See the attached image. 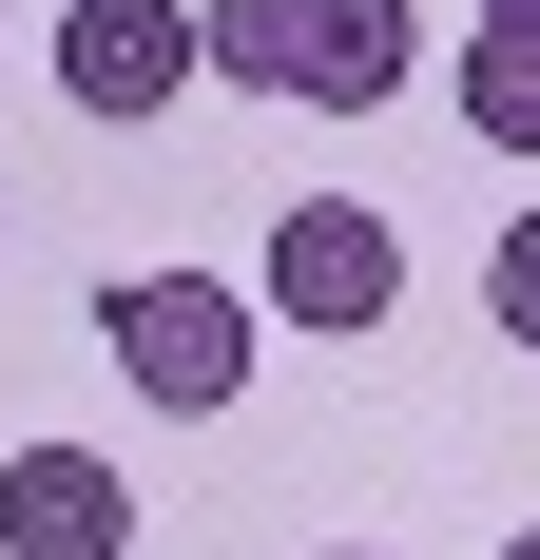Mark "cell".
Instances as JSON below:
<instances>
[{"instance_id": "6da1fadb", "label": "cell", "mask_w": 540, "mask_h": 560, "mask_svg": "<svg viewBox=\"0 0 540 560\" xmlns=\"http://www.w3.org/2000/svg\"><path fill=\"white\" fill-rule=\"evenodd\" d=\"M97 348L136 368V406L213 425V406L251 387V348H270V290H232V271H116L97 290Z\"/></svg>"}, {"instance_id": "7a4b0ae2", "label": "cell", "mask_w": 540, "mask_h": 560, "mask_svg": "<svg viewBox=\"0 0 540 560\" xmlns=\"http://www.w3.org/2000/svg\"><path fill=\"white\" fill-rule=\"evenodd\" d=\"M251 290L290 329H386V310H406V232H386L367 194H290L270 252H251Z\"/></svg>"}, {"instance_id": "3957f363", "label": "cell", "mask_w": 540, "mask_h": 560, "mask_svg": "<svg viewBox=\"0 0 540 560\" xmlns=\"http://www.w3.org/2000/svg\"><path fill=\"white\" fill-rule=\"evenodd\" d=\"M193 78H213V20L193 0H78L58 20V97L78 116H174Z\"/></svg>"}, {"instance_id": "277c9868", "label": "cell", "mask_w": 540, "mask_h": 560, "mask_svg": "<svg viewBox=\"0 0 540 560\" xmlns=\"http://www.w3.org/2000/svg\"><path fill=\"white\" fill-rule=\"evenodd\" d=\"M425 58V0H290V97L309 116H386Z\"/></svg>"}, {"instance_id": "5b68a950", "label": "cell", "mask_w": 540, "mask_h": 560, "mask_svg": "<svg viewBox=\"0 0 540 560\" xmlns=\"http://www.w3.org/2000/svg\"><path fill=\"white\" fill-rule=\"evenodd\" d=\"M136 541V483L97 445H20L0 464V560H116Z\"/></svg>"}, {"instance_id": "8992f818", "label": "cell", "mask_w": 540, "mask_h": 560, "mask_svg": "<svg viewBox=\"0 0 540 560\" xmlns=\"http://www.w3.org/2000/svg\"><path fill=\"white\" fill-rule=\"evenodd\" d=\"M463 136L483 155H540V20H483L463 39Z\"/></svg>"}, {"instance_id": "52a82bcc", "label": "cell", "mask_w": 540, "mask_h": 560, "mask_svg": "<svg viewBox=\"0 0 540 560\" xmlns=\"http://www.w3.org/2000/svg\"><path fill=\"white\" fill-rule=\"evenodd\" d=\"M213 20V78L232 97H290V0H193Z\"/></svg>"}, {"instance_id": "ba28073f", "label": "cell", "mask_w": 540, "mask_h": 560, "mask_svg": "<svg viewBox=\"0 0 540 560\" xmlns=\"http://www.w3.org/2000/svg\"><path fill=\"white\" fill-rule=\"evenodd\" d=\"M483 310H502V348H540V213H502V252H483Z\"/></svg>"}, {"instance_id": "9c48e42d", "label": "cell", "mask_w": 540, "mask_h": 560, "mask_svg": "<svg viewBox=\"0 0 540 560\" xmlns=\"http://www.w3.org/2000/svg\"><path fill=\"white\" fill-rule=\"evenodd\" d=\"M483 20H540V0H483Z\"/></svg>"}, {"instance_id": "30bf717a", "label": "cell", "mask_w": 540, "mask_h": 560, "mask_svg": "<svg viewBox=\"0 0 540 560\" xmlns=\"http://www.w3.org/2000/svg\"><path fill=\"white\" fill-rule=\"evenodd\" d=\"M502 560H540V522H521V541H502Z\"/></svg>"}, {"instance_id": "8fae6325", "label": "cell", "mask_w": 540, "mask_h": 560, "mask_svg": "<svg viewBox=\"0 0 540 560\" xmlns=\"http://www.w3.org/2000/svg\"><path fill=\"white\" fill-rule=\"evenodd\" d=\"M348 560H367V541H348Z\"/></svg>"}]
</instances>
